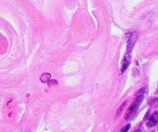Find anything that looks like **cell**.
I'll return each mask as SVG.
<instances>
[{"mask_svg":"<svg viewBox=\"0 0 158 132\" xmlns=\"http://www.w3.org/2000/svg\"><path fill=\"white\" fill-rule=\"evenodd\" d=\"M144 93H145V89H142L139 91V92L137 93V96H136V98L135 100L134 103L133 104V105L130 107V109L128 110V111L126 113V119L129 120L131 118V117L136 112V110L139 108V105H140L141 102L143 101L144 98Z\"/></svg>","mask_w":158,"mask_h":132,"instance_id":"6da1fadb","label":"cell"},{"mask_svg":"<svg viewBox=\"0 0 158 132\" xmlns=\"http://www.w3.org/2000/svg\"><path fill=\"white\" fill-rule=\"evenodd\" d=\"M128 41H127V55L131 56V52L132 50H133V46H134V44L136 42V37H137V35H136V33H131V34H128Z\"/></svg>","mask_w":158,"mask_h":132,"instance_id":"7a4b0ae2","label":"cell"},{"mask_svg":"<svg viewBox=\"0 0 158 132\" xmlns=\"http://www.w3.org/2000/svg\"><path fill=\"white\" fill-rule=\"evenodd\" d=\"M130 124H127V125L123 129H122V131H127V130H129V128H130Z\"/></svg>","mask_w":158,"mask_h":132,"instance_id":"277c9868","label":"cell"},{"mask_svg":"<svg viewBox=\"0 0 158 132\" xmlns=\"http://www.w3.org/2000/svg\"><path fill=\"white\" fill-rule=\"evenodd\" d=\"M157 123H158V113L157 112H154V113L150 116L148 122L147 123V127H154Z\"/></svg>","mask_w":158,"mask_h":132,"instance_id":"3957f363","label":"cell"}]
</instances>
